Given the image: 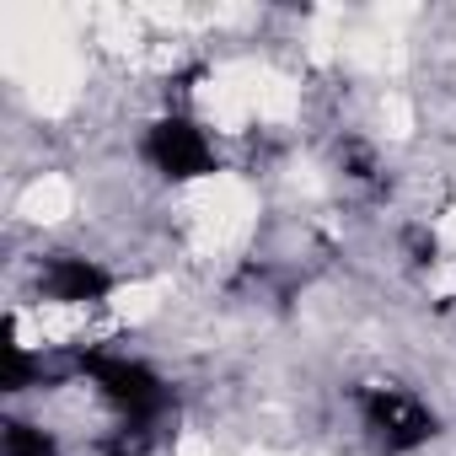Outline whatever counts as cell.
I'll return each instance as SVG.
<instances>
[{"label":"cell","instance_id":"obj_5","mask_svg":"<svg viewBox=\"0 0 456 456\" xmlns=\"http://www.w3.org/2000/svg\"><path fill=\"white\" fill-rule=\"evenodd\" d=\"M6 456H54V435L28 424V419H12L6 424Z\"/></svg>","mask_w":456,"mask_h":456},{"label":"cell","instance_id":"obj_1","mask_svg":"<svg viewBox=\"0 0 456 456\" xmlns=\"http://www.w3.org/2000/svg\"><path fill=\"white\" fill-rule=\"evenodd\" d=\"M81 370L97 381V392L113 403V413H118V424H145V429H156V419L167 413V387H161V376L151 370V365H140V360H124V354H86L81 360Z\"/></svg>","mask_w":456,"mask_h":456},{"label":"cell","instance_id":"obj_3","mask_svg":"<svg viewBox=\"0 0 456 456\" xmlns=\"http://www.w3.org/2000/svg\"><path fill=\"white\" fill-rule=\"evenodd\" d=\"M145 161H151L161 177L188 183V177L215 172V145H209V134H204L193 118L172 113V118H156V124L145 129Z\"/></svg>","mask_w":456,"mask_h":456},{"label":"cell","instance_id":"obj_4","mask_svg":"<svg viewBox=\"0 0 456 456\" xmlns=\"http://www.w3.org/2000/svg\"><path fill=\"white\" fill-rule=\"evenodd\" d=\"M38 290L60 306H86V301H102L113 290V274L97 264V258H76V253H60L44 264L38 274Z\"/></svg>","mask_w":456,"mask_h":456},{"label":"cell","instance_id":"obj_2","mask_svg":"<svg viewBox=\"0 0 456 456\" xmlns=\"http://www.w3.org/2000/svg\"><path fill=\"white\" fill-rule=\"evenodd\" d=\"M360 419H365L376 451H387V456L419 451V445L435 435V413H429L413 392H403V387H370V392L360 397Z\"/></svg>","mask_w":456,"mask_h":456}]
</instances>
